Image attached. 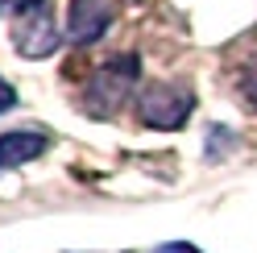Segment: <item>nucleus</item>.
I'll return each mask as SVG.
<instances>
[{
    "mask_svg": "<svg viewBox=\"0 0 257 253\" xmlns=\"http://www.w3.org/2000/svg\"><path fill=\"white\" fill-rule=\"evenodd\" d=\"M141 79V58L137 54H116L104 67H95L83 83V112L95 120H112L120 116V108L128 104V96L137 91Z\"/></svg>",
    "mask_w": 257,
    "mask_h": 253,
    "instance_id": "1",
    "label": "nucleus"
},
{
    "mask_svg": "<svg viewBox=\"0 0 257 253\" xmlns=\"http://www.w3.org/2000/svg\"><path fill=\"white\" fill-rule=\"evenodd\" d=\"M195 112V87L191 83H146L137 91V120L146 129L174 133Z\"/></svg>",
    "mask_w": 257,
    "mask_h": 253,
    "instance_id": "2",
    "label": "nucleus"
},
{
    "mask_svg": "<svg viewBox=\"0 0 257 253\" xmlns=\"http://www.w3.org/2000/svg\"><path fill=\"white\" fill-rule=\"evenodd\" d=\"M13 21H17V25H13V46H17V54L29 58V62L50 58L62 46V25L50 13V5L29 9V13H21V17H13Z\"/></svg>",
    "mask_w": 257,
    "mask_h": 253,
    "instance_id": "3",
    "label": "nucleus"
},
{
    "mask_svg": "<svg viewBox=\"0 0 257 253\" xmlns=\"http://www.w3.org/2000/svg\"><path fill=\"white\" fill-rule=\"evenodd\" d=\"M112 21H116V5L112 0H71V13H67V38L75 46H95Z\"/></svg>",
    "mask_w": 257,
    "mask_h": 253,
    "instance_id": "4",
    "label": "nucleus"
},
{
    "mask_svg": "<svg viewBox=\"0 0 257 253\" xmlns=\"http://www.w3.org/2000/svg\"><path fill=\"white\" fill-rule=\"evenodd\" d=\"M54 146V137L46 129H9L0 133V170H17V166H29Z\"/></svg>",
    "mask_w": 257,
    "mask_h": 253,
    "instance_id": "5",
    "label": "nucleus"
},
{
    "mask_svg": "<svg viewBox=\"0 0 257 253\" xmlns=\"http://www.w3.org/2000/svg\"><path fill=\"white\" fill-rule=\"evenodd\" d=\"M236 146V133L232 129H224V124H212L207 129V146H203V158L207 162H220V158H228Z\"/></svg>",
    "mask_w": 257,
    "mask_h": 253,
    "instance_id": "6",
    "label": "nucleus"
},
{
    "mask_svg": "<svg viewBox=\"0 0 257 253\" xmlns=\"http://www.w3.org/2000/svg\"><path fill=\"white\" fill-rule=\"evenodd\" d=\"M236 87L245 91V100L257 108V58L253 62H245V67H240V75H236Z\"/></svg>",
    "mask_w": 257,
    "mask_h": 253,
    "instance_id": "7",
    "label": "nucleus"
},
{
    "mask_svg": "<svg viewBox=\"0 0 257 253\" xmlns=\"http://www.w3.org/2000/svg\"><path fill=\"white\" fill-rule=\"evenodd\" d=\"M46 0H0V17H21L29 9H42Z\"/></svg>",
    "mask_w": 257,
    "mask_h": 253,
    "instance_id": "8",
    "label": "nucleus"
},
{
    "mask_svg": "<svg viewBox=\"0 0 257 253\" xmlns=\"http://www.w3.org/2000/svg\"><path fill=\"white\" fill-rule=\"evenodd\" d=\"M13 108H17V87H13L9 79L0 75V116H5V112H13Z\"/></svg>",
    "mask_w": 257,
    "mask_h": 253,
    "instance_id": "9",
    "label": "nucleus"
},
{
    "mask_svg": "<svg viewBox=\"0 0 257 253\" xmlns=\"http://www.w3.org/2000/svg\"><path fill=\"white\" fill-rule=\"evenodd\" d=\"M150 253H203V249L191 245V241H166V245H154Z\"/></svg>",
    "mask_w": 257,
    "mask_h": 253,
    "instance_id": "10",
    "label": "nucleus"
}]
</instances>
